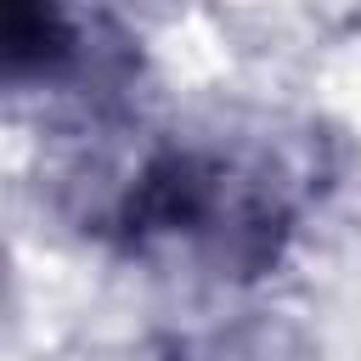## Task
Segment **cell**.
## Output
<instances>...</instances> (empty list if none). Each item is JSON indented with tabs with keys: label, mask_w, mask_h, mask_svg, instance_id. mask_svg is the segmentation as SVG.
I'll return each mask as SVG.
<instances>
[{
	"label": "cell",
	"mask_w": 361,
	"mask_h": 361,
	"mask_svg": "<svg viewBox=\"0 0 361 361\" xmlns=\"http://www.w3.org/2000/svg\"><path fill=\"white\" fill-rule=\"evenodd\" d=\"M299 197L276 158L214 141H175L135 164L107 209V237L147 265L259 276L282 259Z\"/></svg>",
	"instance_id": "obj_1"
}]
</instances>
